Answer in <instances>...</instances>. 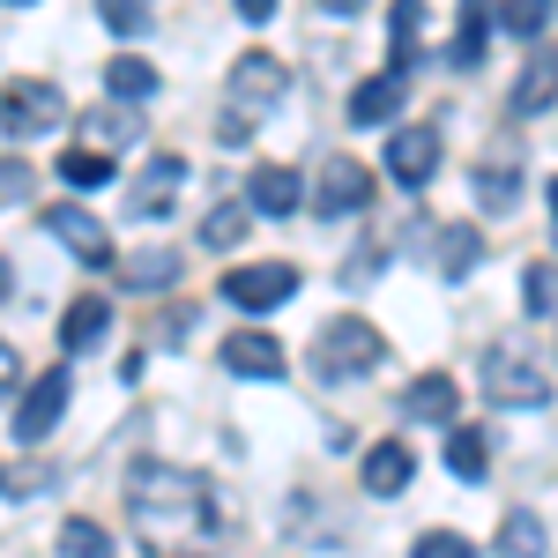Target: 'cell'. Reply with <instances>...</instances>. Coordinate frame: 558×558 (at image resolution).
<instances>
[{"mask_svg": "<svg viewBox=\"0 0 558 558\" xmlns=\"http://www.w3.org/2000/svg\"><path fill=\"white\" fill-rule=\"evenodd\" d=\"M128 514L149 558H209L216 551V492L194 470L142 462L128 476Z\"/></svg>", "mask_w": 558, "mask_h": 558, "instance_id": "6da1fadb", "label": "cell"}, {"mask_svg": "<svg viewBox=\"0 0 558 558\" xmlns=\"http://www.w3.org/2000/svg\"><path fill=\"white\" fill-rule=\"evenodd\" d=\"M387 357V336L373 328V320H357V313H343V320H328L320 336H313V380H373V365Z\"/></svg>", "mask_w": 558, "mask_h": 558, "instance_id": "7a4b0ae2", "label": "cell"}, {"mask_svg": "<svg viewBox=\"0 0 558 558\" xmlns=\"http://www.w3.org/2000/svg\"><path fill=\"white\" fill-rule=\"evenodd\" d=\"M484 395H492L499 410H544V402H551V373H544L529 350L499 343V350H484Z\"/></svg>", "mask_w": 558, "mask_h": 558, "instance_id": "3957f363", "label": "cell"}, {"mask_svg": "<svg viewBox=\"0 0 558 558\" xmlns=\"http://www.w3.org/2000/svg\"><path fill=\"white\" fill-rule=\"evenodd\" d=\"M60 120H68V105H60V89H52V83H8V89H0V128L15 134V142L60 128Z\"/></svg>", "mask_w": 558, "mask_h": 558, "instance_id": "277c9868", "label": "cell"}, {"mask_svg": "<svg viewBox=\"0 0 558 558\" xmlns=\"http://www.w3.org/2000/svg\"><path fill=\"white\" fill-rule=\"evenodd\" d=\"M45 231L83 260V268H112V260H120L112 254V231H105L89 209H75V202H52V209H45Z\"/></svg>", "mask_w": 558, "mask_h": 558, "instance_id": "5b68a950", "label": "cell"}, {"mask_svg": "<svg viewBox=\"0 0 558 558\" xmlns=\"http://www.w3.org/2000/svg\"><path fill=\"white\" fill-rule=\"evenodd\" d=\"M299 291V268L291 260H254V268H231L223 276V299L239 305V313H268V305H283Z\"/></svg>", "mask_w": 558, "mask_h": 558, "instance_id": "8992f818", "label": "cell"}, {"mask_svg": "<svg viewBox=\"0 0 558 558\" xmlns=\"http://www.w3.org/2000/svg\"><path fill=\"white\" fill-rule=\"evenodd\" d=\"M373 202V172L357 165V157H328L320 179H313V209L320 216H357Z\"/></svg>", "mask_w": 558, "mask_h": 558, "instance_id": "52a82bcc", "label": "cell"}, {"mask_svg": "<svg viewBox=\"0 0 558 558\" xmlns=\"http://www.w3.org/2000/svg\"><path fill=\"white\" fill-rule=\"evenodd\" d=\"M60 410H68V373H38V380H23V402H15V439H23V447L52 439Z\"/></svg>", "mask_w": 558, "mask_h": 558, "instance_id": "ba28073f", "label": "cell"}, {"mask_svg": "<svg viewBox=\"0 0 558 558\" xmlns=\"http://www.w3.org/2000/svg\"><path fill=\"white\" fill-rule=\"evenodd\" d=\"M223 373H239V380H276V373H283V343H276L268 328H239V336H223Z\"/></svg>", "mask_w": 558, "mask_h": 558, "instance_id": "9c48e42d", "label": "cell"}, {"mask_svg": "<svg viewBox=\"0 0 558 558\" xmlns=\"http://www.w3.org/2000/svg\"><path fill=\"white\" fill-rule=\"evenodd\" d=\"M432 172H439V134L432 128H402L387 142V179L395 186H425Z\"/></svg>", "mask_w": 558, "mask_h": 558, "instance_id": "30bf717a", "label": "cell"}, {"mask_svg": "<svg viewBox=\"0 0 558 558\" xmlns=\"http://www.w3.org/2000/svg\"><path fill=\"white\" fill-rule=\"evenodd\" d=\"M179 186H186V157L157 149V157L142 165V179H134V209H142V216H172Z\"/></svg>", "mask_w": 558, "mask_h": 558, "instance_id": "8fae6325", "label": "cell"}, {"mask_svg": "<svg viewBox=\"0 0 558 558\" xmlns=\"http://www.w3.org/2000/svg\"><path fill=\"white\" fill-rule=\"evenodd\" d=\"M231 97H239V112H268V105L283 97V60H268V52H246V60L231 68Z\"/></svg>", "mask_w": 558, "mask_h": 558, "instance_id": "7c38bea8", "label": "cell"}, {"mask_svg": "<svg viewBox=\"0 0 558 558\" xmlns=\"http://www.w3.org/2000/svg\"><path fill=\"white\" fill-rule=\"evenodd\" d=\"M75 134H83L97 157H112V149L142 142V120H134L128 105H97V112H83V120H75Z\"/></svg>", "mask_w": 558, "mask_h": 558, "instance_id": "4fadbf2b", "label": "cell"}, {"mask_svg": "<svg viewBox=\"0 0 558 558\" xmlns=\"http://www.w3.org/2000/svg\"><path fill=\"white\" fill-rule=\"evenodd\" d=\"M299 202H305V179L291 165H260L254 186H246V209H260V216H291Z\"/></svg>", "mask_w": 558, "mask_h": 558, "instance_id": "5bb4252c", "label": "cell"}, {"mask_svg": "<svg viewBox=\"0 0 558 558\" xmlns=\"http://www.w3.org/2000/svg\"><path fill=\"white\" fill-rule=\"evenodd\" d=\"M402 410H410V417H432V425H454L462 387L447 380V373H417V380H410V395H402Z\"/></svg>", "mask_w": 558, "mask_h": 558, "instance_id": "9a60e30c", "label": "cell"}, {"mask_svg": "<svg viewBox=\"0 0 558 558\" xmlns=\"http://www.w3.org/2000/svg\"><path fill=\"white\" fill-rule=\"evenodd\" d=\"M402 97H410V83L387 68V75H373V83L350 89V120H357V128H373V120H395V112H402Z\"/></svg>", "mask_w": 558, "mask_h": 558, "instance_id": "2e32d148", "label": "cell"}, {"mask_svg": "<svg viewBox=\"0 0 558 558\" xmlns=\"http://www.w3.org/2000/svg\"><path fill=\"white\" fill-rule=\"evenodd\" d=\"M105 328H112V305H105V299H75L68 313H60V350L83 357V350L105 343Z\"/></svg>", "mask_w": 558, "mask_h": 558, "instance_id": "e0dca14e", "label": "cell"}, {"mask_svg": "<svg viewBox=\"0 0 558 558\" xmlns=\"http://www.w3.org/2000/svg\"><path fill=\"white\" fill-rule=\"evenodd\" d=\"M432 254H439V276L447 283H462L476 260H484V239H476V223H447V231H432Z\"/></svg>", "mask_w": 558, "mask_h": 558, "instance_id": "ac0fdd59", "label": "cell"}, {"mask_svg": "<svg viewBox=\"0 0 558 558\" xmlns=\"http://www.w3.org/2000/svg\"><path fill=\"white\" fill-rule=\"evenodd\" d=\"M112 268H120L128 291H172V283H179V254H172V246H142L134 260H112Z\"/></svg>", "mask_w": 558, "mask_h": 558, "instance_id": "d6986e66", "label": "cell"}, {"mask_svg": "<svg viewBox=\"0 0 558 558\" xmlns=\"http://www.w3.org/2000/svg\"><path fill=\"white\" fill-rule=\"evenodd\" d=\"M410 470H417L410 447H402V439H380V447L365 454V492H373V499H395V492L410 484Z\"/></svg>", "mask_w": 558, "mask_h": 558, "instance_id": "ffe728a7", "label": "cell"}, {"mask_svg": "<svg viewBox=\"0 0 558 558\" xmlns=\"http://www.w3.org/2000/svg\"><path fill=\"white\" fill-rule=\"evenodd\" d=\"M447 470L462 476V484H476V476L492 470V432H476V425H454V432H447Z\"/></svg>", "mask_w": 558, "mask_h": 558, "instance_id": "44dd1931", "label": "cell"}, {"mask_svg": "<svg viewBox=\"0 0 558 558\" xmlns=\"http://www.w3.org/2000/svg\"><path fill=\"white\" fill-rule=\"evenodd\" d=\"M558 97V52H536L529 68H521V83H514V112L529 120V112H544Z\"/></svg>", "mask_w": 558, "mask_h": 558, "instance_id": "7402d4cb", "label": "cell"}, {"mask_svg": "<svg viewBox=\"0 0 558 558\" xmlns=\"http://www.w3.org/2000/svg\"><path fill=\"white\" fill-rule=\"evenodd\" d=\"M105 89H112L120 105H149V97H157V68H149V60H134V52H120V60L105 68Z\"/></svg>", "mask_w": 558, "mask_h": 558, "instance_id": "603a6c76", "label": "cell"}, {"mask_svg": "<svg viewBox=\"0 0 558 558\" xmlns=\"http://www.w3.org/2000/svg\"><path fill=\"white\" fill-rule=\"evenodd\" d=\"M551 551V536H544V521L529 514V507H514V514L499 521V558H544Z\"/></svg>", "mask_w": 558, "mask_h": 558, "instance_id": "cb8c5ba5", "label": "cell"}, {"mask_svg": "<svg viewBox=\"0 0 558 558\" xmlns=\"http://www.w3.org/2000/svg\"><path fill=\"white\" fill-rule=\"evenodd\" d=\"M514 194H521V165H514V149H499V165H492V157L476 165V202H492V209H514Z\"/></svg>", "mask_w": 558, "mask_h": 558, "instance_id": "d4e9b609", "label": "cell"}, {"mask_svg": "<svg viewBox=\"0 0 558 558\" xmlns=\"http://www.w3.org/2000/svg\"><path fill=\"white\" fill-rule=\"evenodd\" d=\"M417 23H425V0H395L387 8V45H395V75L410 68V52H417Z\"/></svg>", "mask_w": 558, "mask_h": 558, "instance_id": "484cf974", "label": "cell"}, {"mask_svg": "<svg viewBox=\"0 0 558 558\" xmlns=\"http://www.w3.org/2000/svg\"><path fill=\"white\" fill-rule=\"evenodd\" d=\"M521 299H529V320H551V313H558V268H551V260H529Z\"/></svg>", "mask_w": 558, "mask_h": 558, "instance_id": "4316f807", "label": "cell"}, {"mask_svg": "<svg viewBox=\"0 0 558 558\" xmlns=\"http://www.w3.org/2000/svg\"><path fill=\"white\" fill-rule=\"evenodd\" d=\"M246 223H254L246 202H223V209H209V223H202V246H216V254H223V246H239V239H246Z\"/></svg>", "mask_w": 558, "mask_h": 558, "instance_id": "83f0119b", "label": "cell"}, {"mask_svg": "<svg viewBox=\"0 0 558 558\" xmlns=\"http://www.w3.org/2000/svg\"><path fill=\"white\" fill-rule=\"evenodd\" d=\"M60 558H112V536H105V529H97V521H68V529H60Z\"/></svg>", "mask_w": 558, "mask_h": 558, "instance_id": "f1b7e54d", "label": "cell"}, {"mask_svg": "<svg viewBox=\"0 0 558 558\" xmlns=\"http://www.w3.org/2000/svg\"><path fill=\"white\" fill-rule=\"evenodd\" d=\"M60 179H68V186H105V179H112V157H97V149H68V157H60Z\"/></svg>", "mask_w": 558, "mask_h": 558, "instance_id": "f546056e", "label": "cell"}, {"mask_svg": "<svg viewBox=\"0 0 558 558\" xmlns=\"http://www.w3.org/2000/svg\"><path fill=\"white\" fill-rule=\"evenodd\" d=\"M97 15H105V31H120V38H142V31H149V0H97Z\"/></svg>", "mask_w": 558, "mask_h": 558, "instance_id": "4dcf8cb0", "label": "cell"}, {"mask_svg": "<svg viewBox=\"0 0 558 558\" xmlns=\"http://www.w3.org/2000/svg\"><path fill=\"white\" fill-rule=\"evenodd\" d=\"M484 60V0H462V38H454V68Z\"/></svg>", "mask_w": 558, "mask_h": 558, "instance_id": "1f68e13d", "label": "cell"}, {"mask_svg": "<svg viewBox=\"0 0 558 558\" xmlns=\"http://www.w3.org/2000/svg\"><path fill=\"white\" fill-rule=\"evenodd\" d=\"M544 23H551V0H507V31L514 38H536Z\"/></svg>", "mask_w": 558, "mask_h": 558, "instance_id": "d6a6232c", "label": "cell"}, {"mask_svg": "<svg viewBox=\"0 0 558 558\" xmlns=\"http://www.w3.org/2000/svg\"><path fill=\"white\" fill-rule=\"evenodd\" d=\"M410 558H476L470 536H454V529H432V536H417V551Z\"/></svg>", "mask_w": 558, "mask_h": 558, "instance_id": "836d02e7", "label": "cell"}, {"mask_svg": "<svg viewBox=\"0 0 558 558\" xmlns=\"http://www.w3.org/2000/svg\"><path fill=\"white\" fill-rule=\"evenodd\" d=\"M216 134H223V142H231V149H239V142H246V112H239V105H231V112H223V120H216Z\"/></svg>", "mask_w": 558, "mask_h": 558, "instance_id": "e575fe53", "label": "cell"}, {"mask_svg": "<svg viewBox=\"0 0 558 558\" xmlns=\"http://www.w3.org/2000/svg\"><path fill=\"white\" fill-rule=\"evenodd\" d=\"M239 15H246V23H268V15H276V0H239Z\"/></svg>", "mask_w": 558, "mask_h": 558, "instance_id": "d590c367", "label": "cell"}, {"mask_svg": "<svg viewBox=\"0 0 558 558\" xmlns=\"http://www.w3.org/2000/svg\"><path fill=\"white\" fill-rule=\"evenodd\" d=\"M8 380H15V350L0 343V387H8Z\"/></svg>", "mask_w": 558, "mask_h": 558, "instance_id": "8d00e7d4", "label": "cell"}, {"mask_svg": "<svg viewBox=\"0 0 558 558\" xmlns=\"http://www.w3.org/2000/svg\"><path fill=\"white\" fill-rule=\"evenodd\" d=\"M320 8H328V15H350V8H365V0H320Z\"/></svg>", "mask_w": 558, "mask_h": 558, "instance_id": "74e56055", "label": "cell"}, {"mask_svg": "<svg viewBox=\"0 0 558 558\" xmlns=\"http://www.w3.org/2000/svg\"><path fill=\"white\" fill-rule=\"evenodd\" d=\"M551 209H558V179H551Z\"/></svg>", "mask_w": 558, "mask_h": 558, "instance_id": "f35d334b", "label": "cell"}, {"mask_svg": "<svg viewBox=\"0 0 558 558\" xmlns=\"http://www.w3.org/2000/svg\"><path fill=\"white\" fill-rule=\"evenodd\" d=\"M0 291H8V268H0Z\"/></svg>", "mask_w": 558, "mask_h": 558, "instance_id": "ab89813d", "label": "cell"}]
</instances>
